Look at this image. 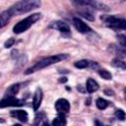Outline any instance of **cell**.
Here are the masks:
<instances>
[{
	"instance_id": "obj_1",
	"label": "cell",
	"mask_w": 126,
	"mask_h": 126,
	"mask_svg": "<svg viewBox=\"0 0 126 126\" xmlns=\"http://www.w3.org/2000/svg\"><path fill=\"white\" fill-rule=\"evenodd\" d=\"M68 57L67 54H56V55H51V56H48V57H45V58H42L41 60H39L37 63H35L33 66L28 68L26 71H25V74L26 75H29V74H32L33 72H36V71H39L49 65H52L54 63H57L59 61H62V60H65L66 58Z\"/></svg>"
},
{
	"instance_id": "obj_2",
	"label": "cell",
	"mask_w": 126,
	"mask_h": 126,
	"mask_svg": "<svg viewBox=\"0 0 126 126\" xmlns=\"http://www.w3.org/2000/svg\"><path fill=\"white\" fill-rule=\"evenodd\" d=\"M39 6H40V1L24 0V1L16 2L9 10L11 11L12 15H19V14H24L32 10H34L36 8H39Z\"/></svg>"
},
{
	"instance_id": "obj_3",
	"label": "cell",
	"mask_w": 126,
	"mask_h": 126,
	"mask_svg": "<svg viewBox=\"0 0 126 126\" xmlns=\"http://www.w3.org/2000/svg\"><path fill=\"white\" fill-rule=\"evenodd\" d=\"M40 18V14L38 13H35V14H32L31 16H28L27 18H25L24 20L20 21L18 24H16L13 28V32L15 33H21V32H26L29 28L32 27V25H33L38 19Z\"/></svg>"
},
{
	"instance_id": "obj_4",
	"label": "cell",
	"mask_w": 126,
	"mask_h": 126,
	"mask_svg": "<svg viewBox=\"0 0 126 126\" xmlns=\"http://www.w3.org/2000/svg\"><path fill=\"white\" fill-rule=\"evenodd\" d=\"M101 19L110 28L120 30H125L126 28V21L122 18H117L115 16H103L101 17Z\"/></svg>"
},
{
	"instance_id": "obj_5",
	"label": "cell",
	"mask_w": 126,
	"mask_h": 126,
	"mask_svg": "<svg viewBox=\"0 0 126 126\" xmlns=\"http://www.w3.org/2000/svg\"><path fill=\"white\" fill-rule=\"evenodd\" d=\"M55 109L60 114L68 113L70 109V103L66 98H59L55 102Z\"/></svg>"
},
{
	"instance_id": "obj_6",
	"label": "cell",
	"mask_w": 126,
	"mask_h": 126,
	"mask_svg": "<svg viewBox=\"0 0 126 126\" xmlns=\"http://www.w3.org/2000/svg\"><path fill=\"white\" fill-rule=\"evenodd\" d=\"M24 102L21 99L16 97H5L0 100V107H7V106H21Z\"/></svg>"
},
{
	"instance_id": "obj_7",
	"label": "cell",
	"mask_w": 126,
	"mask_h": 126,
	"mask_svg": "<svg viewBox=\"0 0 126 126\" xmlns=\"http://www.w3.org/2000/svg\"><path fill=\"white\" fill-rule=\"evenodd\" d=\"M73 23H74V26L77 29V31H79L81 33H87V32H92V29L87 24H85L82 20H80L79 18H74Z\"/></svg>"
},
{
	"instance_id": "obj_8",
	"label": "cell",
	"mask_w": 126,
	"mask_h": 126,
	"mask_svg": "<svg viewBox=\"0 0 126 126\" xmlns=\"http://www.w3.org/2000/svg\"><path fill=\"white\" fill-rule=\"evenodd\" d=\"M50 28L52 29H55V30H58L59 32H61L62 33H69L70 32V28L69 26L62 22V21H55L53 23L50 24Z\"/></svg>"
},
{
	"instance_id": "obj_9",
	"label": "cell",
	"mask_w": 126,
	"mask_h": 126,
	"mask_svg": "<svg viewBox=\"0 0 126 126\" xmlns=\"http://www.w3.org/2000/svg\"><path fill=\"white\" fill-rule=\"evenodd\" d=\"M41 100H42V90L40 88H37L34 92V94H33V98H32V107H33V110H37L40 106V103H41Z\"/></svg>"
},
{
	"instance_id": "obj_10",
	"label": "cell",
	"mask_w": 126,
	"mask_h": 126,
	"mask_svg": "<svg viewBox=\"0 0 126 126\" xmlns=\"http://www.w3.org/2000/svg\"><path fill=\"white\" fill-rule=\"evenodd\" d=\"M19 90H20V84L17 83V84L11 85V86L7 89V91L5 92L6 97H15V95L18 94Z\"/></svg>"
},
{
	"instance_id": "obj_11",
	"label": "cell",
	"mask_w": 126,
	"mask_h": 126,
	"mask_svg": "<svg viewBox=\"0 0 126 126\" xmlns=\"http://www.w3.org/2000/svg\"><path fill=\"white\" fill-rule=\"evenodd\" d=\"M12 16L13 15H12L10 10H6V11H4L0 14V29L3 28L4 26H6V24L10 21Z\"/></svg>"
},
{
	"instance_id": "obj_12",
	"label": "cell",
	"mask_w": 126,
	"mask_h": 126,
	"mask_svg": "<svg viewBox=\"0 0 126 126\" xmlns=\"http://www.w3.org/2000/svg\"><path fill=\"white\" fill-rule=\"evenodd\" d=\"M11 114L13 116H15L17 119H19L20 121H22V122H27L28 118H29V115H28L27 111L21 110V109L20 110H14V111L11 112Z\"/></svg>"
},
{
	"instance_id": "obj_13",
	"label": "cell",
	"mask_w": 126,
	"mask_h": 126,
	"mask_svg": "<svg viewBox=\"0 0 126 126\" xmlns=\"http://www.w3.org/2000/svg\"><path fill=\"white\" fill-rule=\"evenodd\" d=\"M86 89H87V91H88L89 93H94V92H95V91L98 90V84H97L94 79L90 78V79H88V81H87Z\"/></svg>"
},
{
	"instance_id": "obj_14",
	"label": "cell",
	"mask_w": 126,
	"mask_h": 126,
	"mask_svg": "<svg viewBox=\"0 0 126 126\" xmlns=\"http://www.w3.org/2000/svg\"><path fill=\"white\" fill-rule=\"evenodd\" d=\"M66 118L64 116H57L52 121V126H66Z\"/></svg>"
},
{
	"instance_id": "obj_15",
	"label": "cell",
	"mask_w": 126,
	"mask_h": 126,
	"mask_svg": "<svg viewBox=\"0 0 126 126\" xmlns=\"http://www.w3.org/2000/svg\"><path fill=\"white\" fill-rule=\"evenodd\" d=\"M95 104H96L98 109H105L107 107V105H108V101L103 99V98H101V97H99V98L96 99Z\"/></svg>"
},
{
	"instance_id": "obj_16",
	"label": "cell",
	"mask_w": 126,
	"mask_h": 126,
	"mask_svg": "<svg viewBox=\"0 0 126 126\" xmlns=\"http://www.w3.org/2000/svg\"><path fill=\"white\" fill-rule=\"evenodd\" d=\"M112 66H114V67H117V68H121V69H125L126 68V65H125V63H124V61H122V60H120L119 58H114L113 60H112Z\"/></svg>"
},
{
	"instance_id": "obj_17",
	"label": "cell",
	"mask_w": 126,
	"mask_h": 126,
	"mask_svg": "<svg viewBox=\"0 0 126 126\" xmlns=\"http://www.w3.org/2000/svg\"><path fill=\"white\" fill-rule=\"evenodd\" d=\"M75 67L76 68H79V69H83V68H86L88 66H90V62L88 60H79L77 62H75Z\"/></svg>"
},
{
	"instance_id": "obj_18",
	"label": "cell",
	"mask_w": 126,
	"mask_h": 126,
	"mask_svg": "<svg viewBox=\"0 0 126 126\" xmlns=\"http://www.w3.org/2000/svg\"><path fill=\"white\" fill-rule=\"evenodd\" d=\"M98 74H99L100 77H102V78L105 79V80H110V79L112 78L110 72H108V71H106V70H99V71H98Z\"/></svg>"
},
{
	"instance_id": "obj_19",
	"label": "cell",
	"mask_w": 126,
	"mask_h": 126,
	"mask_svg": "<svg viewBox=\"0 0 126 126\" xmlns=\"http://www.w3.org/2000/svg\"><path fill=\"white\" fill-rule=\"evenodd\" d=\"M115 116L117 117V119L123 121V120L125 119V112H124L122 109H117L116 112H115Z\"/></svg>"
},
{
	"instance_id": "obj_20",
	"label": "cell",
	"mask_w": 126,
	"mask_h": 126,
	"mask_svg": "<svg viewBox=\"0 0 126 126\" xmlns=\"http://www.w3.org/2000/svg\"><path fill=\"white\" fill-rule=\"evenodd\" d=\"M80 14H81L85 19L90 20V21H94V17H93V15H92L90 12H88V11H82V12H80Z\"/></svg>"
},
{
	"instance_id": "obj_21",
	"label": "cell",
	"mask_w": 126,
	"mask_h": 126,
	"mask_svg": "<svg viewBox=\"0 0 126 126\" xmlns=\"http://www.w3.org/2000/svg\"><path fill=\"white\" fill-rule=\"evenodd\" d=\"M14 43H15V39H14V38H9L8 40H6V41L4 42V46H5L6 48H8V47H11Z\"/></svg>"
},
{
	"instance_id": "obj_22",
	"label": "cell",
	"mask_w": 126,
	"mask_h": 126,
	"mask_svg": "<svg viewBox=\"0 0 126 126\" xmlns=\"http://www.w3.org/2000/svg\"><path fill=\"white\" fill-rule=\"evenodd\" d=\"M118 40H119V42L121 43V45L124 47L125 45H126V40H125V36L123 35V34H118Z\"/></svg>"
},
{
	"instance_id": "obj_23",
	"label": "cell",
	"mask_w": 126,
	"mask_h": 126,
	"mask_svg": "<svg viewBox=\"0 0 126 126\" xmlns=\"http://www.w3.org/2000/svg\"><path fill=\"white\" fill-rule=\"evenodd\" d=\"M105 94H107V95H112L113 92L112 91H105Z\"/></svg>"
},
{
	"instance_id": "obj_24",
	"label": "cell",
	"mask_w": 126,
	"mask_h": 126,
	"mask_svg": "<svg viewBox=\"0 0 126 126\" xmlns=\"http://www.w3.org/2000/svg\"><path fill=\"white\" fill-rule=\"evenodd\" d=\"M66 81H67L66 78H61V80H60V82H66Z\"/></svg>"
},
{
	"instance_id": "obj_25",
	"label": "cell",
	"mask_w": 126,
	"mask_h": 126,
	"mask_svg": "<svg viewBox=\"0 0 126 126\" xmlns=\"http://www.w3.org/2000/svg\"><path fill=\"white\" fill-rule=\"evenodd\" d=\"M41 126H49V125H48V124L45 122V123H42V124H41Z\"/></svg>"
},
{
	"instance_id": "obj_26",
	"label": "cell",
	"mask_w": 126,
	"mask_h": 126,
	"mask_svg": "<svg viewBox=\"0 0 126 126\" xmlns=\"http://www.w3.org/2000/svg\"><path fill=\"white\" fill-rule=\"evenodd\" d=\"M13 126H22V125H21V124H14Z\"/></svg>"
}]
</instances>
